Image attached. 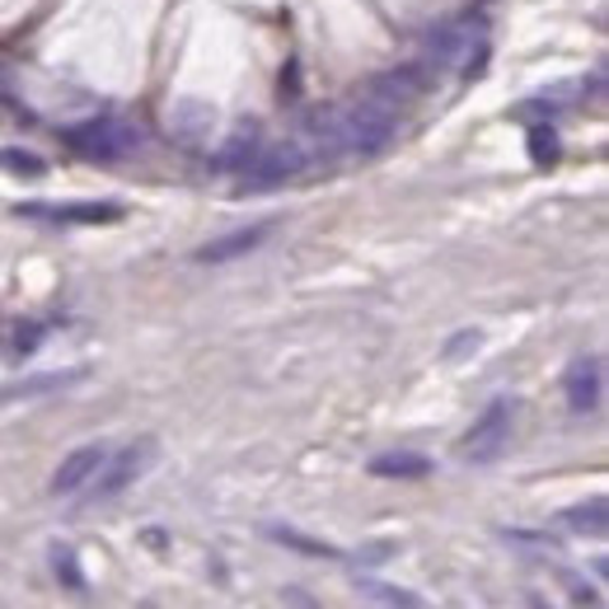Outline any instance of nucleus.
<instances>
[{
    "label": "nucleus",
    "mask_w": 609,
    "mask_h": 609,
    "mask_svg": "<svg viewBox=\"0 0 609 609\" xmlns=\"http://www.w3.org/2000/svg\"><path fill=\"white\" fill-rule=\"evenodd\" d=\"M43 334H47V328H43L38 319L20 324V328H14V342H10V357H33V352L43 347Z\"/></svg>",
    "instance_id": "20"
},
{
    "label": "nucleus",
    "mask_w": 609,
    "mask_h": 609,
    "mask_svg": "<svg viewBox=\"0 0 609 609\" xmlns=\"http://www.w3.org/2000/svg\"><path fill=\"white\" fill-rule=\"evenodd\" d=\"M526 142H530V160L534 165H553L563 155V142H559V127H553V122H534Z\"/></svg>",
    "instance_id": "17"
},
{
    "label": "nucleus",
    "mask_w": 609,
    "mask_h": 609,
    "mask_svg": "<svg viewBox=\"0 0 609 609\" xmlns=\"http://www.w3.org/2000/svg\"><path fill=\"white\" fill-rule=\"evenodd\" d=\"M309 160H305V150H301V142H282V146H258V155L249 165H244L239 173H244V193H268V188H282L286 179H295Z\"/></svg>",
    "instance_id": "5"
},
{
    "label": "nucleus",
    "mask_w": 609,
    "mask_h": 609,
    "mask_svg": "<svg viewBox=\"0 0 609 609\" xmlns=\"http://www.w3.org/2000/svg\"><path fill=\"white\" fill-rule=\"evenodd\" d=\"M422 84H427V76L417 71V66H394V71H380L371 84H365V94L380 99V103H390V109L398 113L404 103H413L417 94H422Z\"/></svg>",
    "instance_id": "10"
},
{
    "label": "nucleus",
    "mask_w": 609,
    "mask_h": 609,
    "mask_svg": "<svg viewBox=\"0 0 609 609\" xmlns=\"http://www.w3.org/2000/svg\"><path fill=\"white\" fill-rule=\"evenodd\" d=\"M563 394L572 413H596L605 398V361L600 357H577L563 375Z\"/></svg>",
    "instance_id": "8"
},
{
    "label": "nucleus",
    "mask_w": 609,
    "mask_h": 609,
    "mask_svg": "<svg viewBox=\"0 0 609 609\" xmlns=\"http://www.w3.org/2000/svg\"><path fill=\"white\" fill-rule=\"evenodd\" d=\"M530 609H549V605H544V600H539V596H530Z\"/></svg>",
    "instance_id": "23"
},
{
    "label": "nucleus",
    "mask_w": 609,
    "mask_h": 609,
    "mask_svg": "<svg viewBox=\"0 0 609 609\" xmlns=\"http://www.w3.org/2000/svg\"><path fill=\"white\" fill-rule=\"evenodd\" d=\"M14 212L29 221H47V225H109L127 216V206L122 202H20Z\"/></svg>",
    "instance_id": "6"
},
{
    "label": "nucleus",
    "mask_w": 609,
    "mask_h": 609,
    "mask_svg": "<svg viewBox=\"0 0 609 609\" xmlns=\"http://www.w3.org/2000/svg\"><path fill=\"white\" fill-rule=\"evenodd\" d=\"M155 460H160V441H155V437H142V441L122 446L117 455L109 450V460L99 464V474L90 478V487H84V501H113V497H122L132 483H142L150 474Z\"/></svg>",
    "instance_id": "3"
},
{
    "label": "nucleus",
    "mask_w": 609,
    "mask_h": 609,
    "mask_svg": "<svg viewBox=\"0 0 609 609\" xmlns=\"http://www.w3.org/2000/svg\"><path fill=\"white\" fill-rule=\"evenodd\" d=\"M52 572H57V582L66 590H84V586H90V582H84V572H80L76 549H66V544H52Z\"/></svg>",
    "instance_id": "18"
},
{
    "label": "nucleus",
    "mask_w": 609,
    "mask_h": 609,
    "mask_svg": "<svg viewBox=\"0 0 609 609\" xmlns=\"http://www.w3.org/2000/svg\"><path fill=\"white\" fill-rule=\"evenodd\" d=\"M563 526L572 534H590V539H600L609 530V507H605V497H590V501H577V507H567L563 511Z\"/></svg>",
    "instance_id": "15"
},
{
    "label": "nucleus",
    "mask_w": 609,
    "mask_h": 609,
    "mask_svg": "<svg viewBox=\"0 0 609 609\" xmlns=\"http://www.w3.org/2000/svg\"><path fill=\"white\" fill-rule=\"evenodd\" d=\"M90 375L84 365H71V371H47V375H24V380H10L5 390H0V404H14V398H43V394H61L80 385V380Z\"/></svg>",
    "instance_id": "11"
},
{
    "label": "nucleus",
    "mask_w": 609,
    "mask_h": 609,
    "mask_svg": "<svg viewBox=\"0 0 609 609\" xmlns=\"http://www.w3.org/2000/svg\"><path fill=\"white\" fill-rule=\"evenodd\" d=\"M268 534L277 539V544H286L295 553H305V559H342V553L334 544H324V539H309L301 530H291V526H268Z\"/></svg>",
    "instance_id": "16"
},
{
    "label": "nucleus",
    "mask_w": 609,
    "mask_h": 609,
    "mask_svg": "<svg viewBox=\"0 0 609 609\" xmlns=\"http://www.w3.org/2000/svg\"><path fill=\"white\" fill-rule=\"evenodd\" d=\"M212 122H216V113L206 109L202 99H183V103H173V113H169V127L179 132V142H202V132H212Z\"/></svg>",
    "instance_id": "14"
},
{
    "label": "nucleus",
    "mask_w": 609,
    "mask_h": 609,
    "mask_svg": "<svg viewBox=\"0 0 609 609\" xmlns=\"http://www.w3.org/2000/svg\"><path fill=\"white\" fill-rule=\"evenodd\" d=\"M478 342H483L478 328H460V334L446 342V357H450V361H460L464 352H478Z\"/></svg>",
    "instance_id": "21"
},
{
    "label": "nucleus",
    "mask_w": 609,
    "mask_h": 609,
    "mask_svg": "<svg viewBox=\"0 0 609 609\" xmlns=\"http://www.w3.org/2000/svg\"><path fill=\"white\" fill-rule=\"evenodd\" d=\"M0 328H5V324H0Z\"/></svg>",
    "instance_id": "25"
},
{
    "label": "nucleus",
    "mask_w": 609,
    "mask_h": 609,
    "mask_svg": "<svg viewBox=\"0 0 609 609\" xmlns=\"http://www.w3.org/2000/svg\"><path fill=\"white\" fill-rule=\"evenodd\" d=\"M0 165H5L10 173H20V179H43V173H47V165L38 160V155H29V150H14V146H5V150H0Z\"/></svg>",
    "instance_id": "19"
},
{
    "label": "nucleus",
    "mask_w": 609,
    "mask_h": 609,
    "mask_svg": "<svg viewBox=\"0 0 609 609\" xmlns=\"http://www.w3.org/2000/svg\"><path fill=\"white\" fill-rule=\"evenodd\" d=\"M258 142H263V136H258V122H239V127L212 150V169L216 173H239L258 155Z\"/></svg>",
    "instance_id": "12"
},
{
    "label": "nucleus",
    "mask_w": 609,
    "mask_h": 609,
    "mask_svg": "<svg viewBox=\"0 0 609 609\" xmlns=\"http://www.w3.org/2000/svg\"><path fill=\"white\" fill-rule=\"evenodd\" d=\"M0 84H5V66H0Z\"/></svg>",
    "instance_id": "24"
},
{
    "label": "nucleus",
    "mask_w": 609,
    "mask_h": 609,
    "mask_svg": "<svg viewBox=\"0 0 609 609\" xmlns=\"http://www.w3.org/2000/svg\"><path fill=\"white\" fill-rule=\"evenodd\" d=\"M338 132H342V155H361V160H371V155H380L394 142L398 113L390 109V103L361 94V99L347 103V109H338Z\"/></svg>",
    "instance_id": "1"
},
{
    "label": "nucleus",
    "mask_w": 609,
    "mask_h": 609,
    "mask_svg": "<svg viewBox=\"0 0 609 609\" xmlns=\"http://www.w3.org/2000/svg\"><path fill=\"white\" fill-rule=\"evenodd\" d=\"M371 596L385 605H398V609H422V600L408 596V590H394V586H371Z\"/></svg>",
    "instance_id": "22"
},
{
    "label": "nucleus",
    "mask_w": 609,
    "mask_h": 609,
    "mask_svg": "<svg viewBox=\"0 0 609 609\" xmlns=\"http://www.w3.org/2000/svg\"><path fill=\"white\" fill-rule=\"evenodd\" d=\"M516 398H493L483 413H478V422L469 427V437L460 441V455L469 460V464H493V460H501V450L511 446V427H516Z\"/></svg>",
    "instance_id": "4"
},
{
    "label": "nucleus",
    "mask_w": 609,
    "mask_h": 609,
    "mask_svg": "<svg viewBox=\"0 0 609 609\" xmlns=\"http://www.w3.org/2000/svg\"><path fill=\"white\" fill-rule=\"evenodd\" d=\"M431 469H437V464H431L427 455H417V450H390V455L371 460L375 478H427Z\"/></svg>",
    "instance_id": "13"
},
{
    "label": "nucleus",
    "mask_w": 609,
    "mask_h": 609,
    "mask_svg": "<svg viewBox=\"0 0 609 609\" xmlns=\"http://www.w3.org/2000/svg\"><path fill=\"white\" fill-rule=\"evenodd\" d=\"M109 460V446L103 441H90V446H76L71 455L57 464V474H52V497H76L90 487V478L99 474V464Z\"/></svg>",
    "instance_id": "7"
},
{
    "label": "nucleus",
    "mask_w": 609,
    "mask_h": 609,
    "mask_svg": "<svg viewBox=\"0 0 609 609\" xmlns=\"http://www.w3.org/2000/svg\"><path fill=\"white\" fill-rule=\"evenodd\" d=\"M277 230L272 221H258V225H239V230H230V235H221V239H212V244H202V249L193 253L198 263H235V258H249L258 244H263L268 235Z\"/></svg>",
    "instance_id": "9"
},
{
    "label": "nucleus",
    "mask_w": 609,
    "mask_h": 609,
    "mask_svg": "<svg viewBox=\"0 0 609 609\" xmlns=\"http://www.w3.org/2000/svg\"><path fill=\"white\" fill-rule=\"evenodd\" d=\"M61 142L71 146L76 155H84V160H127V155H136L146 146V132L136 127V122L127 117H90V122H76V127L61 132Z\"/></svg>",
    "instance_id": "2"
}]
</instances>
